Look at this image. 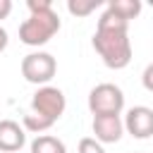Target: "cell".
<instances>
[{
	"instance_id": "obj_1",
	"label": "cell",
	"mask_w": 153,
	"mask_h": 153,
	"mask_svg": "<svg viewBox=\"0 0 153 153\" xmlns=\"http://www.w3.org/2000/svg\"><path fill=\"white\" fill-rule=\"evenodd\" d=\"M91 45L108 69H124L134 55L129 41V22L120 19L110 10H103Z\"/></svg>"
},
{
	"instance_id": "obj_2",
	"label": "cell",
	"mask_w": 153,
	"mask_h": 153,
	"mask_svg": "<svg viewBox=\"0 0 153 153\" xmlns=\"http://www.w3.org/2000/svg\"><path fill=\"white\" fill-rule=\"evenodd\" d=\"M60 26H62V22L55 10L29 12V17L19 24V41L29 48H41L60 31Z\"/></svg>"
},
{
	"instance_id": "obj_3",
	"label": "cell",
	"mask_w": 153,
	"mask_h": 153,
	"mask_svg": "<svg viewBox=\"0 0 153 153\" xmlns=\"http://www.w3.org/2000/svg\"><path fill=\"white\" fill-rule=\"evenodd\" d=\"M65 108H67V98H65L62 88L48 84V86H38V91L31 96V110L29 112H33L48 127H53L65 115Z\"/></svg>"
},
{
	"instance_id": "obj_4",
	"label": "cell",
	"mask_w": 153,
	"mask_h": 153,
	"mask_svg": "<svg viewBox=\"0 0 153 153\" xmlns=\"http://www.w3.org/2000/svg\"><path fill=\"white\" fill-rule=\"evenodd\" d=\"M88 110L91 115H122L124 110V93L117 84L103 81L88 91Z\"/></svg>"
},
{
	"instance_id": "obj_5",
	"label": "cell",
	"mask_w": 153,
	"mask_h": 153,
	"mask_svg": "<svg viewBox=\"0 0 153 153\" xmlns=\"http://www.w3.org/2000/svg\"><path fill=\"white\" fill-rule=\"evenodd\" d=\"M55 72H57V60L45 50H33V53L24 55V60H22V76L29 84L48 86L53 81Z\"/></svg>"
},
{
	"instance_id": "obj_6",
	"label": "cell",
	"mask_w": 153,
	"mask_h": 153,
	"mask_svg": "<svg viewBox=\"0 0 153 153\" xmlns=\"http://www.w3.org/2000/svg\"><path fill=\"white\" fill-rule=\"evenodd\" d=\"M122 124H124V131L129 136L141 139V141L151 139L153 136V108H148V105H134V108H129L127 115H124V120H122Z\"/></svg>"
},
{
	"instance_id": "obj_7",
	"label": "cell",
	"mask_w": 153,
	"mask_h": 153,
	"mask_svg": "<svg viewBox=\"0 0 153 153\" xmlns=\"http://www.w3.org/2000/svg\"><path fill=\"white\" fill-rule=\"evenodd\" d=\"M93 139L98 143H117L124 134V124H122V117L120 115H96L93 117Z\"/></svg>"
},
{
	"instance_id": "obj_8",
	"label": "cell",
	"mask_w": 153,
	"mask_h": 153,
	"mask_svg": "<svg viewBox=\"0 0 153 153\" xmlns=\"http://www.w3.org/2000/svg\"><path fill=\"white\" fill-rule=\"evenodd\" d=\"M26 143V131L14 120H0V151L2 153H17Z\"/></svg>"
},
{
	"instance_id": "obj_9",
	"label": "cell",
	"mask_w": 153,
	"mask_h": 153,
	"mask_svg": "<svg viewBox=\"0 0 153 153\" xmlns=\"http://www.w3.org/2000/svg\"><path fill=\"white\" fill-rule=\"evenodd\" d=\"M141 0H110L108 5H105V10H110L112 14H117L120 19H124V22H131V19H136L139 14H141Z\"/></svg>"
},
{
	"instance_id": "obj_10",
	"label": "cell",
	"mask_w": 153,
	"mask_h": 153,
	"mask_svg": "<svg viewBox=\"0 0 153 153\" xmlns=\"http://www.w3.org/2000/svg\"><path fill=\"white\" fill-rule=\"evenodd\" d=\"M31 153H67V146L53 134H38L31 141Z\"/></svg>"
},
{
	"instance_id": "obj_11",
	"label": "cell",
	"mask_w": 153,
	"mask_h": 153,
	"mask_svg": "<svg viewBox=\"0 0 153 153\" xmlns=\"http://www.w3.org/2000/svg\"><path fill=\"white\" fill-rule=\"evenodd\" d=\"M98 0H67V12L72 17H88L91 12L98 10Z\"/></svg>"
},
{
	"instance_id": "obj_12",
	"label": "cell",
	"mask_w": 153,
	"mask_h": 153,
	"mask_svg": "<svg viewBox=\"0 0 153 153\" xmlns=\"http://www.w3.org/2000/svg\"><path fill=\"white\" fill-rule=\"evenodd\" d=\"M76 153H105L103 143H98L93 136H84L76 146Z\"/></svg>"
},
{
	"instance_id": "obj_13",
	"label": "cell",
	"mask_w": 153,
	"mask_h": 153,
	"mask_svg": "<svg viewBox=\"0 0 153 153\" xmlns=\"http://www.w3.org/2000/svg\"><path fill=\"white\" fill-rule=\"evenodd\" d=\"M29 12H43V10H53V0H26Z\"/></svg>"
},
{
	"instance_id": "obj_14",
	"label": "cell",
	"mask_w": 153,
	"mask_h": 153,
	"mask_svg": "<svg viewBox=\"0 0 153 153\" xmlns=\"http://www.w3.org/2000/svg\"><path fill=\"white\" fill-rule=\"evenodd\" d=\"M141 84H143V88H146L148 93H153V62L146 65V69H143V74H141Z\"/></svg>"
},
{
	"instance_id": "obj_15",
	"label": "cell",
	"mask_w": 153,
	"mask_h": 153,
	"mask_svg": "<svg viewBox=\"0 0 153 153\" xmlns=\"http://www.w3.org/2000/svg\"><path fill=\"white\" fill-rule=\"evenodd\" d=\"M12 12V0H0V19H7Z\"/></svg>"
},
{
	"instance_id": "obj_16",
	"label": "cell",
	"mask_w": 153,
	"mask_h": 153,
	"mask_svg": "<svg viewBox=\"0 0 153 153\" xmlns=\"http://www.w3.org/2000/svg\"><path fill=\"white\" fill-rule=\"evenodd\" d=\"M7 43H10V36H7V31H5L2 26H0V53H2L5 48H7Z\"/></svg>"
}]
</instances>
